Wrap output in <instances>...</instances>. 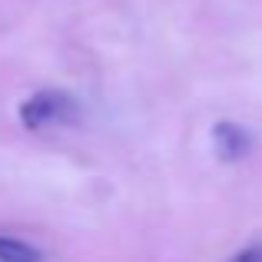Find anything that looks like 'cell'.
I'll list each match as a JSON object with an SVG mask.
<instances>
[{
    "mask_svg": "<svg viewBox=\"0 0 262 262\" xmlns=\"http://www.w3.org/2000/svg\"><path fill=\"white\" fill-rule=\"evenodd\" d=\"M17 116L27 129H43L50 123H73L77 120V100L63 90H40L20 103Z\"/></svg>",
    "mask_w": 262,
    "mask_h": 262,
    "instance_id": "cell-1",
    "label": "cell"
},
{
    "mask_svg": "<svg viewBox=\"0 0 262 262\" xmlns=\"http://www.w3.org/2000/svg\"><path fill=\"white\" fill-rule=\"evenodd\" d=\"M212 143H216L219 160H226V163H236V160H243V156L249 153V133H246L239 123H229V120L216 123Z\"/></svg>",
    "mask_w": 262,
    "mask_h": 262,
    "instance_id": "cell-2",
    "label": "cell"
},
{
    "mask_svg": "<svg viewBox=\"0 0 262 262\" xmlns=\"http://www.w3.org/2000/svg\"><path fill=\"white\" fill-rule=\"evenodd\" d=\"M40 249H33L30 243H20L0 232V262H40Z\"/></svg>",
    "mask_w": 262,
    "mask_h": 262,
    "instance_id": "cell-3",
    "label": "cell"
},
{
    "mask_svg": "<svg viewBox=\"0 0 262 262\" xmlns=\"http://www.w3.org/2000/svg\"><path fill=\"white\" fill-rule=\"evenodd\" d=\"M229 262H262V249H243L239 256H232Z\"/></svg>",
    "mask_w": 262,
    "mask_h": 262,
    "instance_id": "cell-4",
    "label": "cell"
}]
</instances>
